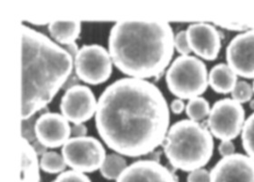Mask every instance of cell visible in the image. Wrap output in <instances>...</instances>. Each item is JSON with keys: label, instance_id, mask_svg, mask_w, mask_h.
Here are the masks:
<instances>
[{"label": "cell", "instance_id": "obj_29", "mask_svg": "<svg viewBox=\"0 0 254 182\" xmlns=\"http://www.w3.org/2000/svg\"><path fill=\"white\" fill-rule=\"evenodd\" d=\"M86 134H87V128L83 123L74 124V126L71 128V135L75 138L85 137Z\"/></svg>", "mask_w": 254, "mask_h": 182}, {"label": "cell", "instance_id": "obj_10", "mask_svg": "<svg viewBox=\"0 0 254 182\" xmlns=\"http://www.w3.org/2000/svg\"><path fill=\"white\" fill-rule=\"evenodd\" d=\"M228 66L245 79H254V28L241 33L226 48Z\"/></svg>", "mask_w": 254, "mask_h": 182}, {"label": "cell", "instance_id": "obj_33", "mask_svg": "<svg viewBox=\"0 0 254 182\" xmlns=\"http://www.w3.org/2000/svg\"></svg>", "mask_w": 254, "mask_h": 182}, {"label": "cell", "instance_id": "obj_27", "mask_svg": "<svg viewBox=\"0 0 254 182\" xmlns=\"http://www.w3.org/2000/svg\"><path fill=\"white\" fill-rule=\"evenodd\" d=\"M218 151H219V154L222 156L223 158L224 157H229V156L233 155L235 154L234 151H235V146L233 144L232 140H223L218 147Z\"/></svg>", "mask_w": 254, "mask_h": 182}, {"label": "cell", "instance_id": "obj_26", "mask_svg": "<svg viewBox=\"0 0 254 182\" xmlns=\"http://www.w3.org/2000/svg\"><path fill=\"white\" fill-rule=\"evenodd\" d=\"M187 182H211V174L205 169H198L189 173Z\"/></svg>", "mask_w": 254, "mask_h": 182}, {"label": "cell", "instance_id": "obj_22", "mask_svg": "<svg viewBox=\"0 0 254 182\" xmlns=\"http://www.w3.org/2000/svg\"><path fill=\"white\" fill-rule=\"evenodd\" d=\"M254 88L246 81H238L232 91V98L240 104L252 100L254 96Z\"/></svg>", "mask_w": 254, "mask_h": 182}, {"label": "cell", "instance_id": "obj_15", "mask_svg": "<svg viewBox=\"0 0 254 182\" xmlns=\"http://www.w3.org/2000/svg\"><path fill=\"white\" fill-rule=\"evenodd\" d=\"M237 83V74L228 64L215 65L209 73V85L218 94L232 93Z\"/></svg>", "mask_w": 254, "mask_h": 182}, {"label": "cell", "instance_id": "obj_9", "mask_svg": "<svg viewBox=\"0 0 254 182\" xmlns=\"http://www.w3.org/2000/svg\"><path fill=\"white\" fill-rule=\"evenodd\" d=\"M96 107L94 92L90 88L80 84L65 91L60 101L62 115L74 124L88 121L96 112Z\"/></svg>", "mask_w": 254, "mask_h": 182}, {"label": "cell", "instance_id": "obj_14", "mask_svg": "<svg viewBox=\"0 0 254 182\" xmlns=\"http://www.w3.org/2000/svg\"><path fill=\"white\" fill-rule=\"evenodd\" d=\"M117 182H176V178L158 161L143 160L127 166Z\"/></svg>", "mask_w": 254, "mask_h": 182}, {"label": "cell", "instance_id": "obj_21", "mask_svg": "<svg viewBox=\"0 0 254 182\" xmlns=\"http://www.w3.org/2000/svg\"><path fill=\"white\" fill-rule=\"evenodd\" d=\"M242 145L247 156L254 161V112L245 120L242 131Z\"/></svg>", "mask_w": 254, "mask_h": 182}, {"label": "cell", "instance_id": "obj_30", "mask_svg": "<svg viewBox=\"0 0 254 182\" xmlns=\"http://www.w3.org/2000/svg\"><path fill=\"white\" fill-rule=\"evenodd\" d=\"M80 80L78 79V77L75 74V72L73 71V73L71 74V76L69 77L68 80L65 82V84L64 85L63 90L64 91H67L69 89L73 88V87L76 86V85H79Z\"/></svg>", "mask_w": 254, "mask_h": 182}, {"label": "cell", "instance_id": "obj_20", "mask_svg": "<svg viewBox=\"0 0 254 182\" xmlns=\"http://www.w3.org/2000/svg\"><path fill=\"white\" fill-rule=\"evenodd\" d=\"M66 163L63 156L56 151H48L40 159V168L43 172L49 174H58L64 172Z\"/></svg>", "mask_w": 254, "mask_h": 182}, {"label": "cell", "instance_id": "obj_8", "mask_svg": "<svg viewBox=\"0 0 254 182\" xmlns=\"http://www.w3.org/2000/svg\"><path fill=\"white\" fill-rule=\"evenodd\" d=\"M245 123V109L233 98L214 103L208 118L212 136L220 140H233L242 133Z\"/></svg>", "mask_w": 254, "mask_h": 182}, {"label": "cell", "instance_id": "obj_31", "mask_svg": "<svg viewBox=\"0 0 254 182\" xmlns=\"http://www.w3.org/2000/svg\"><path fill=\"white\" fill-rule=\"evenodd\" d=\"M31 145L33 149L35 150V152L37 153V156H41L42 157L45 153L48 152V148L45 145L42 144L40 141H38L37 139L35 140L33 143H31Z\"/></svg>", "mask_w": 254, "mask_h": 182}, {"label": "cell", "instance_id": "obj_19", "mask_svg": "<svg viewBox=\"0 0 254 182\" xmlns=\"http://www.w3.org/2000/svg\"><path fill=\"white\" fill-rule=\"evenodd\" d=\"M211 109L210 103L206 98L197 96L190 99L186 104V112L190 120L198 122L207 118L210 115Z\"/></svg>", "mask_w": 254, "mask_h": 182}, {"label": "cell", "instance_id": "obj_6", "mask_svg": "<svg viewBox=\"0 0 254 182\" xmlns=\"http://www.w3.org/2000/svg\"><path fill=\"white\" fill-rule=\"evenodd\" d=\"M62 156L66 165L73 171L91 173L100 170L106 160V152L98 139L85 136L69 139L62 148Z\"/></svg>", "mask_w": 254, "mask_h": 182}, {"label": "cell", "instance_id": "obj_4", "mask_svg": "<svg viewBox=\"0 0 254 182\" xmlns=\"http://www.w3.org/2000/svg\"><path fill=\"white\" fill-rule=\"evenodd\" d=\"M213 150L212 133L190 119H181L172 125L164 141L167 160L183 172H193L207 165Z\"/></svg>", "mask_w": 254, "mask_h": 182}, {"label": "cell", "instance_id": "obj_13", "mask_svg": "<svg viewBox=\"0 0 254 182\" xmlns=\"http://www.w3.org/2000/svg\"><path fill=\"white\" fill-rule=\"evenodd\" d=\"M69 121L59 113L47 112L37 118L36 136L47 148L56 149L65 144L71 136Z\"/></svg>", "mask_w": 254, "mask_h": 182}, {"label": "cell", "instance_id": "obj_3", "mask_svg": "<svg viewBox=\"0 0 254 182\" xmlns=\"http://www.w3.org/2000/svg\"><path fill=\"white\" fill-rule=\"evenodd\" d=\"M108 48L113 63L122 73L145 80L160 75L169 66L175 35L166 22L122 20L112 27Z\"/></svg>", "mask_w": 254, "mask_h": 182}, {"label": "cell", "instance_id": "obj_5", "mask_svg": "<svg viewBox=\"0 0 254 182\" xmlns=\"http://www.w3.org/2000/svg\"><path fill=\"white\" fill-rule=\"evenodd\" d=\"M165 81L170 92L180 99L201 96L209 86L206 65L193 56H181L171 64Z\"/></svg>", "mask_w": 254, "mask_h": 182}, {"label": "cell", "instance_id": "obj_17", "mask_svg": "<svg viewBox=\"0 0 254 182\" xmlns=\"http://www.w3.org/2000/svg\"><path fill=\"white\" fill-rule=\"evenodd\" d=\"M51 37L62 45L74 43L79 38L81 22L78 20H54L48 25Z\"/></svg>", "mask_w": 254, "mask_h": 182}, {"label": "cell", "instance_id": "obj_25", "mask_svg": "<svg viewBox=\"0 0 254 182\" xmlns=\"http://www.w3.org/2000/svg\"><path fill=\"white\" fill-rule=\"evenodd\" d=\"M175 48L182 56H189L192 52L186 37V30H182L175 36Z\"/></svg>", "mask_w": 254, "mask_h": 182}, {"label": "cell", "instance_id": "obj_23", "mask_svg": "<svg viewBox=\"0 0 254 182\" xmlns=\"http://www.w3.org/2000/svg\"><path fill=\"white\" fill-rule=\"evenodd\" d=\"M36 122L37 118L35 116L22 120V139H26L29 143H33L35 140H37Z\"/></svg>", "mask_w": 254, "mask_h": 182}, {"label": "cell", "instance_id": "obj_1", "mask_svg": "<svg viewBox=\"0 0 254 182\" xmlns=\"http://www.w3.org/2000/svg\"><path fill=\"white\" fill-rule=\"evenodd\" d=\"M170 109L162 91L152 82L124 78L101 94L95 127L106 146L130 158L147 155L164 143Z\"/></svg>", "mask_w": 254, "mask_h": 182}, {"label": "cell", "instance_id": "obj_11", "mask_svg": "<svg viewBox=\"0 0 254 182\" xmlns=\"http://www.w3.org/2000/svg\"><path fill=\"white\" fill-rule=\"evenodd\" d=\"M210 174L211 182H254V161L240 153L224 157Z\"/></svg>", "mask_w": 254, "mask_h": 182}, {"label": "cell", "instance_id": "obj_2", "mask_svg": "<svg viewBox=\"0 0 254 182\" xmlns=\"http://www.w3.org/2000/svg\"><path fill=\"white\" fill-rule=\"evenodd\" d=\"M22 110L27 119L47 107L74 71V59L48 36L21 25Z\"/></svg>", "mask_w": 254, "mask_h": 182}, {"label": "cell", "instance_id": "obj_12", "mask_svg": "<svg viewBox=\"0 0 254 182\" xmlns=\"http://www.w3.org/2000/svg\"><path fill=\"white\" fill-rule=\"evenodd\" d=\"M186 37L191 51L198 57L209 61L217 59L222 40L214 26L208 23L190 24L186 30Z\"/></svg>", "mask_w": 254, "mask_h": 182}, {"label": "cell", "instance_id": "obj_28", "mask_svg": "<svg viewBox=\"0 0 254 182\" xmlns=\"http://www.w3.org/2000/svg\"><path fill=\"white\" fill-rule=\"evenodd\" d=\"M186 105L183 99L175 98L171 103V110L175 115H180L186 110Z\"/></svg>", "mask_w": 254, "mask_h": 182}, {"label": "cell", "instance_id": "obj_24", "mask_svg": "<svg viewBox=\"0 0 254 182\" xmlns=\"http://www.w3.org/2000/svg\"><path fill=\"white\" fill-rule=\"evenodd\" d=\"M53 182H92V181L85 173L72 170L60 173Z\"/></svg>", "mask_w": 254, "mask_h": 182}, {"label": "cell", "instance_id": "obj_16", "mask_svg": "<svg viewBox=\"0 0 254 182\" xmlns=\"http://www.w3.org/2000/svg\"><path fill=\"white\" fill-rule=\"evenodd\" d=\"M21 150L20 182H40V162L31 143L22 139Z\"/></svg>", "mask_w": 254, "mask_h": 182}, {"label": "cell", "instance_id": "obj_7", "mask_svg": "<svg viewBox=\"0 0 254 182\" xmlns=\"http://www.w3.org/2000/svg\"><path fill=\"white\" fill-rule=\"evenodd\" d=\"M74 70L80 81L90 85H100L108 81L113 72L109 51L101 45H85L74 59Z\"/></svg>", "mask_w": 254, "mask_h": 182}, {"label": "cell", "instance_id": "obj_32", "mask_svg": "<svg viewBox=\"0 0 254 182\" xmlns=\"http://www.w3.org/2000/svg\"><path fill=\"white\" fill-rule=\"evenodd\" d=\"M65 50L68 52L69 55L73 58V59H74L76 55L78 53V51H79V48H78V45L74 42V43L67 45L66 48H65Z\"/></svg>", "mask_w": 254, "mask_h": 182}, {"label": "cell", "instance_id": "obj_18", "mask_svg": "<svg viewBox=\"0 0 254 182\" xmlns=\"http://www.w3.org/2000/svg\"><path fill=\"white\" fill-rule=\"evenodd\" d=\"M127 168L126 159L118 153L106 156V160L101 166V175L108 181H117Z\"/></svg>", "mask_w": 254, "mask_h": 182}]
</instances>
